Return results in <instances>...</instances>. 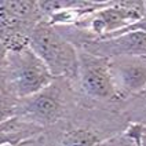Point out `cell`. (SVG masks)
<instances>
[{"instance_id": "cell-4", "label": "cell", "mask_w": 146, "mask_h": 146, "mask_svg": "<svg viewBox=\"0 0 146 146\" xmlns=\"http://www.w3.org/2000/svg\"><path fill=\"white\" fill-rule=\"evenodd\" d=\"M81 81L84 90L92 97L112 98L116 92L109 61L104 58L90 57L83 61Z\"/></svg>"}, {"instance_id": "cell-6", "label": "cell", "mask_w": 146, "mask_h": 146, "mask_svg": "<svg viewBox=\"0 0 146 146\" xmlns=\"http://www.w3.org/2000/svg\"><path fill=\"white\" fill-rule=\"evenodd\" d=\"M35 8V3L32 1H1V10H6L17 19L29 18L33 14Z\"/></svg>"}, {"instance_id": "cell-10", "label": "cell", "mask_w": 146, "mask_h": 146, "mask_svg": "<svg viewBox=\"0 0 146 146\" xmlns=\"http://www.w3.org/2000/svg\"><path fill=\"white\" fill-rule=\"evenodd\" d=\"M143 10H145V17H146V1H143Z\"/></svg>"}, {"instance_id": "cell-5", "label": "cell", "mask_w": 146, "mask_h": 146, "mask_svg": "<svg viewBox=\"0 0 146 146\" xmlns=\"http://www.w3.org/2000/svg\"><path fill=\"white\" fill-rule=\"evenodd\" d=\"M95 54L102 57L119 55H145L146 57V32L132 31L123 33L117 37L108 39L92 44Z\"/></svg>"}, {"instance_id": "cell-9", "label": "cell", "mask_w": 146, "mask_h": 146, "mask_svg": "<svg viewBox=\"0 0 146 146\" xmlns=\"http://www.w3.org/2000/svg\"><path fill=\"white\" fill-rule=\"evenodd\" d=\"M105 146H138L135 139L130 138V137H119V138L110 139Z\"/></svg>"}, {"instance_id": "cell-7", "label": "cell", "mask_w": 146, "mask_h": 146, "mask_svg": "<svg viewBox=\"0 0 146 146\" xmlns=\"http://www.w3.org/2000/svg\"><path fill=\"white\" fill-rule=\"evenodd\" d=\"M98 138L88 130H76L68 134L62 146H95Z\"/></svg>"}, {"instance_id": "cell-8", "label": "cell", "mask_w": 146, "mask_h": 146, "mask_svg": "<svg viewBox=\"0 0 146 146\" xmlns=\"http://www.w3.org/2000/svg\"><path fill=\"white\" fill-rule=\"evenodd\" d=\"M32 110L37 114V116L50 119V117L55 116V113H57L58 104L52 97L41 95V97H37L32 102Z\"/></svg>"}, {"instance_id": "cell-3", "label": "cell", "mask_w": 146, "mask_h": 146, "mask_svg": "<svg viewBox=\"0 0 146 146\" xmlns=\"http://www.w3.org/2000/svg\"><path fill=\"white\" fill-rule=\"evenodd\" d=\"M50 79L51 72L46 64L33 51H26L15 76L17 92L19 94V97H26L37 92L48 84Z\"/></svg>"}, {"instance_id": "cell-1", "label": "cell", "mask_w": 146, "mask_h": 146, "mask_svg": "<svg viewBox=\"0 0 146 146\" xmlns=\"http://www.w3.org/2000/svg\"><path fill=\"white\" fill-rule=\"evenodd\" d=\"M31 47L54 74L68 73L76 68L74 50L47 25H39L32 32Z\"/></svg>"}, {"instance_id": "cell-2", "label": "cell", "mask_w": 146, "mask_h": 146, "mask_svg": "<svg viewBox=\"0 0 146 146\" xmlns=\"http://www.w3.org/2000/svg\"><path fill=\"white\" fill-rule=\"evenodd\" d=\"M109 70L114 87L125 92H135L146 86L145 55H119L109 61Z\"/></svg>"}]
</instances>
